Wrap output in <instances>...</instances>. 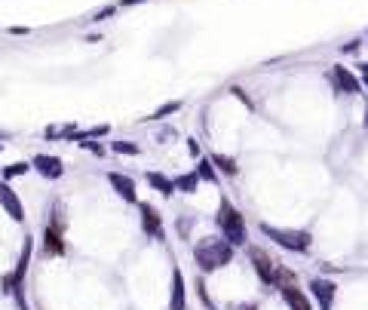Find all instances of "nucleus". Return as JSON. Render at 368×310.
<instances>
[{
  "label": "nucleus",
  "mask_w": 368,
  "mask_h": 310,
  "mask_svg": "<svg viewBox=\"0 0 368 310\" xmlns=\"http://www.w3.org/2000/svg\"><path fill=\"white\" fill-rule=\"evenodd\" d=\"M233 249L237 246L228 243L224 236H206V240H200L197 246H193V258H197L200 271H221V267L230 264L233 258Z\"/></svg>",
  "instance_id": "1"
},
{
  "label": "nucleus",
  "mask_w": 368,
  "mask_h": 310,
  "mask_svg": "<svg viewBox=\"0 0 368 310\" xmlns=\"http://www.w3.org/2000/svg\"><path fill=\"white\" fill-rule=\"evenodd\" d=\"M218 231H221L224 240L233 243V246H245V243H249L245 219H242V212H240L230 200H221V209H218Z\"/></svg>",
  "instance_id": "2"
},
{
  "label": "nucleus",
  "mask_w": 368,
  "mask_h": 310,
  "mask_svg": "<svg viewBox=\"0 0 368 310\" xmlns=\"http://www.w3.org/2000/svg\"><path fill=\"white\" fill-rule=\"evenodd\" d=\"M261 234L270 236L276 246L289 252H307L310 249V234L307 231H280V227H270V224H261Z\"/></svg>",
  "instance_id": "3"
},
{
  "label": "nucleus",
  "mask_w": 368,
  "mask_h": 310,
  "mask_svg": "<svg viewBox=\"0 0 368 310\" xmlns=\"http://www.w3.org/2000/svg\"><path fill=\"white\" fill-rule=\"evenodd\" d=\"M329 80H332L334 92H341V96H359V92H362V80L356 77L347 65H332Z\"/></svg>",
  "instance_id": "4"
},
{
  "label": "nucleus",
  "mask_w": 368,
  "mask_h": 310,
  "mask_svg": "<svg viewBox=\"0 0 368 310\" xmlns=\"http://www.w3.org/2000/svg\"><path fill=\"white\" fill-rule=\"evenodd\" d=\"M28 261H31V236H25V246H22V258H19V264H16V271L4 280V289L9 295H16L19 298V289H22V280H25V274H28Z\"/></svg>",
  "instance_id": "5"
},
{
  "label": "nucleus",
  "mask_w": 368,
  "mask_h": 310,
  "mask_svg": "<svg viewBox=\"0 0 368 310\" xmlns=\"http://www.w3.org/2000/svg\"><path fill=\"white\" fill-rule=\"evenodd\" d=\"M31 169H37V175H44L49 181H58L61 175H65V163L53 154H37L34 160H31Z\"/></svg>",
  "instance_id": "6"
},
{
  "label": "nucleus",
  "mask_w": 368,
  "mask_h": 310,
  "mask_svg": "<svg viewBox=\"0 0 368 310\" xmlns=\"http://www.w3.org/2000/svg\"><path fill=\"white\" fill-rule=\"evenodd\" d=\"M0 206H4L13 221H19V224L25 221V206H22V200H19V194L9 188V181H0Z\"/></svg>",
  "instance_id": "7"
},
{
  "label": "nucleus",
  "mask_w": 368,
  "mask_h": 310,
  "mask_svg": "<svg viewBox=\"0 0 368 310\" xmlns=\"http://www.w3.org/2000/svg\"><path fill=\"white\" fill-rule=\"evenodd\" d=\"M249 261H252L255 271H258V276H261V283H264V286H273V283H276V271H280V267H276V264L270 261L267 252H261V249H249Z\"/></svg>",
  "instance_id": "8"
},
{
  "label": "nucleus",
  "mask_w": 368,
  "mask_h": 310,
  "mask_svg": "<svg viewBox=\"0 0 368 310\" xmlns=\"http://www.w3.org/2000/svg\"><path fill=\"white\" fill-rule=\"evenodd\" d=\"M138 209H141V227H145V234L150 236V240H163V221H160V215H157V209L153 206H148V203H138Z\"/></svg>",
  "instance_id": "9"
},
{
  "label": "nucleus",
  "mask_w": 368,
  "mask_h": 310,
  "mask_svg": "<svg viewBox=\"0 0 368 310\" xmlns=\"http://www.w3.org/2000/svg\"><path fill=\"white\" fill-rule=\"evenodd\" d=\"M310 292L316 295V301H320L322 310H332L334 295H337V286H334L332 280H322V276H316V280H310Z\"/></svg>",
  "instance_id": "10"
},
{
  "label": "nucleus",
  "mask_w": 368,
  "mask_h": 310,
  "mask_svg": "<svg viewBox=\"0 0 368 310\" xmlns=\"http://www.w3.org/2000/svg\"><path fill=\"white\" fill-rule=\"evenodd\" d=\"M280 292H282V301L289 304L292 310H313L310 298H307L295 283H280Z\"/></svg>",
  "instance_id": "11"
},
{
  "label": "nucleus",
  "mask_w": 368,
  "mask_h": 310,
  "mask_svg": "<svg viewBox=\"0 0 368 310\" xmlns=\"http://www.w3.org/2000/svg\"><path fill=\"white\" fill-rule=\"evenodd\" d=\"M108 181H111V188H114L126 203H136V200H138V197H136V181H132L129 175H123V172H108Z\"/></svg>",
  "instance_id": "12"
},
{
  "label": "nucleus",
  "mask_w": 368,
  "mask_h": 310,
  "mask_svg": "<svg viewBox=\"0 0 368 310\" xmlns=\"http://www.w3.org/2000/svg\"><path fill=\"white\" fill-rule=\"evenodd\" d=\"M188 307V289H184V274L172 271V298H169V310H184Z\"/></svg>",
  "instance_id": "13"
},
{
  "label": "nucleus",
  "mask_w": 368,
  "mask_h": 310,
  "mask_svg": "<svg viewBox=\"0 0 368 310\" xmlns=\"http://www.w3.org/2000/svg\"><path fill=\"white\" fill-rule=\"evenodd\" d=\"M44 249H46V255H65V243H61V227H58V221H53V224L46 227Z\"/></svg>",
  "instance_id": "14"
},
{
  "label": "nucleus",
  "mask_w": 368,
  "mask_h": 310,
  "mask_svg": "<svg viewBox=\"0 0 368 310\" xmlns=\"http://www.w3.org/2000/svg\"><path fill=\"white\" fill-rule=\"evenodd\" d=\"M145 179H148V184H150L153 191H160V194H163V197H172V194H175V181L166 179L163 172H148Z\"/></svg>",
  "instance_id": "15"
},
{
  "label": "nucleus",
  "mask_w": 368,
  "mask_h": 310,
  "mask_svg": "<svg viewBox=\"0 0 368 310\" xmlns=\"http://www.w3.org/2000/svg\"><path fill=\"white\" fill-rule=\"evenodd\" d=\"M200 175H197V169L193 172H184V175H178L175 179V191H181V194H197V188H200Z\"/></svg>",
  "instance_id": "16"
},
{
  "label": "nucleus",
  "mask_w": 368,
  "mask_h": 310,
  "mask_svg": "<svg viewBox=\"0 0 368 310\" xmlns=\"http://www.w3.org/2000/svg\"><path fill=\"white\" fill-rule=\"evenodd\" d=\"M197 175H200L203 181H209V184L218 181V172H215L212 157H197Z\"/></svg>",
  "instance_id": "17"
},
{
  "label": "nucleus",
  "mask_w": 368,
  "mask_h": 310,
  "mask_svg": "<svg viewBox=\"0 0 368 310\" xmlns=\"http://www.w3.org/2000/svg\"><path fill=\"white\" fill-rule=\"evenodd\" d=\"M212 163H215V166H218L224 175H237V172H240L237 160L228 157V154H212Z\"/></svg>",
  "instance_id": "18"
},
{
  "label": "nucleus",
  "mask_w": 368,
  "mask_h": 310,
  "mask_svg": "<svg viewBox=\"0 0 368 310\" xmlns=\"http://www.w3.org/2000/svg\"><path fill=\"white\" fill-rule=\"evenodd\" d=\"M111 151L123 154V157H138V154H141V148L136 141H111Z\"/></svg>",
  "instance_id": "19"
},
{
  "label": "nucleus",
  "mask_w": 368,
  "mask_h": 310,
  "mask_svg": "<svg viewBox=\"0 0 368 310\" xmlns=\"http://www.w3.org/2000/svg\"><path fill=\"white\" fill-rule=\"evenodd\" d=\"M178 111H181V101H166V105L157 108V111H153L150 117H145V120H166L169 114H178Z\"/></svg>",
  "instance_id": "20"
},
{
  "label": "nucleus",
  "mask_w": 368,
  "mask_h": 310,
  "mask_svg": "<svg viewBox=\"0 0 368 310\" xmlns=\"http://www.w3.org/2000/svg\"><path fill=\"white\" fill-rule=\"evenodd\" d=\"M108 132H111V126H105V123H101V126H92V129H86V132H77L74 141H80V139H105Z\"/></svg>",
  "instance_id": "21"
},
{
  "label": "nucleus",
  "mask_w": 368,
  "mask_h": 310,
  "mask_svg": "<svg viewBox=\"0 0 368 310\" xmlns=\"http://www.w3.org/2000/svg\"><path fill=\"white\" fill-rule=\"evenodd\" d=\"M28 169H31V163H13V166H6V169H4V181L19 179V175H25Z\"/></svg>",
  "instance_id": "22"
},
{
  "label": "nucleus",
  "mask_w": 368,
  "mask_h": 310,
  "mask_svg": "<svg viewBox=\"0 0 368 310\" xmlns=\"http://www.w3.org/2000/svg\"><path fill=\"white\" fill-rule=\"evenodd\" d=\"M77 144H80V148H86V151H92V154H96V157H105V151H108L105 144H98L96 139H80Z\"/></svg>",
  "instance_id": "23"
},
{
  "label": "nucleus",
  "mask_w": 368,
  "mask_h": 310,
  "mask_svg": "<svg viewBox=\"0 0 368 310\" xmlns=\"http://www.w3.org/2000/svg\"><path fill=\"white\" fill-rule=\"evenodd\" d=\"M172 139H178V132L172 129V126H160V129H157V136H153V141H160V144H169Z\"/></svg>",
  "instance_id": "24"
},
{
  "label": "nucleus",
  "mask_w": 368,
  "mask_h": 310,
  "mask_svg": "<svg viewBox=\"0 0 368 310\" xmlns=\"http://www.w3.org/2000/svg\"><path fill=\"white\" fill-rule=\"evenodd\" d=\"M114 13H117V6L111 4V6H101L96 16H92V22H105V19H114Z\"/></svg>",
  "instance_id": "25"
},
{
  "label": "nucleus",
  "mask_w": 368,
  "mask_h": 310,
  "mask_svg": "<svg viewBox=\"0 0 368 310\" xmlns=\"http://www.w3.org/2000/svg\"><path fill=\"white\" fill-rule=\"evenodd\" d=\"M175 227H178V234H181V236H188V234H190V227H193V215H188V219H178Z\"/></svg>",
  "instance_id": "26"
},
{
  "label": "nucleus",
  "mask_w": 368,
  "mask_h": 310,
  "mask_svg": "<svg viewBox=\"0 0 368 310\" xmlns=\"http://www.w3.org/2000/svg\"><path fill=\"white\" fill-rule=\"evenodd\" d=\"M359 46H362V40H347V44L341 46V53H347V56H353V53H359Z\"/></svg>",
  "instance_id": "27"
},
{
  "label": "nucleus",
  "mask_w": 368,
  "mask_h": 310,
  "mask_svg": "<svg viewBox=\"0 0 368 310\" xmlns=\"http://www.w3.org/2000/svg\"><path fill=\"white\" fill-rule=\"evenodd\" d=\"M230 92H233V96H237V99H240V101H242V105H245V108H252V101H249V99H245V92H242V89H240V86H233V89H230Z\"/></svg>",
  "instance_id": "28"
},
{
  "label": "nucleus",
  "mask_w": 368,
  "mask_h": 310,
  "mask_svg": "<svg viewBox=\"0 0 368 310\" xmlns=\"http://www.w3.org/2000/svg\"><path fill=\"white\" fill-rule=\"evenodd\" d=\"M188 151L193 154V157H200V144H197V141H193V139H188Z\"/></svg>",
  "instance_id": "29"
},
{
  "label": "nucleus",
  "mask_w": 368,
  "mask_h": 310,
  "mask_svg": "<svg viewBox=\"0 0 368 310\" xmlns=\"http://www.w3.org/2000/svg\"><path fill=\"white\" fill-rule=\"evenodd\" d=\"M136 4H148V0H120V6H136Z\"/></svg>",
  "instance_id": "30"
},
{
  "label": "nucleus",
  "mask_w": 368,
  "mask_h": 310,
  "mask_svg": "<svg viewBox=\"0 0 368 310\" xmlns=\"http://www.w3.org/2000/svg\"><path fill=\"white\" fill-rule=\"evenodd\" d=\"M356 68L362 71V77H368V61H362V65H356Z\"/></svg>",
  "instance_id": "31"
},
{
  "label": "nucleus",
  "mask_w": 368,
  "mask_h": 310,
  "mask_svg": "<svg viewBox=\"0 0 368 310\" xmlns=\"http://www.w3.org/2000/svg\"><path fill=\"white\" fill-rule=\"evenodd\" d=\"M237 310H258V307H255V304H242V307H237Z\"/></svg>",
  "instance_id": "32"
},
{
  "label": "nucleus",
  "mask_w": 368,
  "mask_h": 310,
  "mask_svg": "<svg viewBox=\"0 0 368 310\" xmlns=\"http://www.w3.org/2000/svg\"><path fill=\"white\" fill-rule=\"evenodd\" d=\"M362 123H365V129H368V105H365V120Z\"/></svg>",
  "instance_id": "33"
},
{
  "label": "nucleus",
  "mask_w": 368,
  "mask_h": 310,
  "mask_svg": "<svg viewBox=\"0 0 368 310\" xmlns=\"http://www.w3.org/2000/svg\"><path fill=\"white\" fill-rule=\"evenodd\" d=\"M362 86H365V89H368V77H362Z\"/></svg>",
  "instance_id": "34"
},
{
  "label": "nucleus",
  "mask_w": 368,
  "mask_h": 310,
  "mask_svg": "<svg viewBox=\"0 0 368 310\" xmlns=\"http://www.w3.org/2000/svg\"><path fill=\"white\" fill-rule=\"evenodd\" d=\"M0 151H4V144H0Z\"/></svg>",
  "instance_id": "35"
},
{
  "label": "nucleus",
  "mask_w": 368,
  "mask_h": 310,
  "mask_svg": "<svg viewBox=\"0 0 368 310\" xmlns=\"http://www.w3.org/2000/svg\"><path fill=\"white\" fill-rule=\"evenodd\" d=\"M212 310H215V307H212Z\"/></svg>",
  "instance_id": "36"
}]
</instances>
